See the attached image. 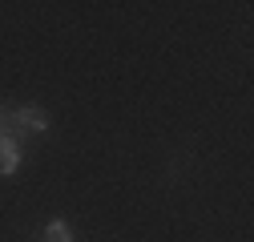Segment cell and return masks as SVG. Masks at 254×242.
Instances as JSON below:
<instances>
[{
  "instance_id": "obj_3",
  "label": "cell",
  "mask_w": 254,
  "mask_h": 242,
  "mask_svg": "<svg viewBox=\"0 0 254 242\" xmlns=\"http://www.w3.org/2000/svg\"><path fill=\"white\" fill-rule=\"evenodd\" d=\"M45 242H73V226H69L65 218H53V222L45 226Z\"/></svg>"
},
{
  "instance_id": "obj_2",
  "label": "cell",
  "mask_w": 254,
  "mask_h": 242,
  "mask_svg": "<svg viewBox=\"0 0 254 242\" xmlns=\"http://www.w3.org/2000/svg\"><path fill=\"white\" fill-rule=\"evenodd\" d=\"M20 170V141L12 133H0V174L12 178Z\"/></svg>"
},
{
  "instance_id": "obj_4",
  "label": "cell",
  "mask_w": 254,
  "mask_h": 242,
  "mask_svg": "<svg viewBox=\"0 0 254 242\" xmlns=\"http://www.w3.org/2000/svg\"><path fill=\"white\" fill-rule=\"evenodd\" d=\"M0 133H8V109L0 105Z\"/></svg>"
},
{
  "instance_id": "obj_1",
  "label": "cell",
  "mask_w": 254,
  "mask_h": 242,
  "mask_svg": "<svg viewBox=\"0 0 254 242\" xmlns=\"http://www.w3.org/2000/svg\"><path fill=\"white\" fill-rule=\"evenodd\" d=\"M8 133L20 141V137H41L49 133V113L41 105H12L8 109Z\"/></svg>"
}]
</instances>
